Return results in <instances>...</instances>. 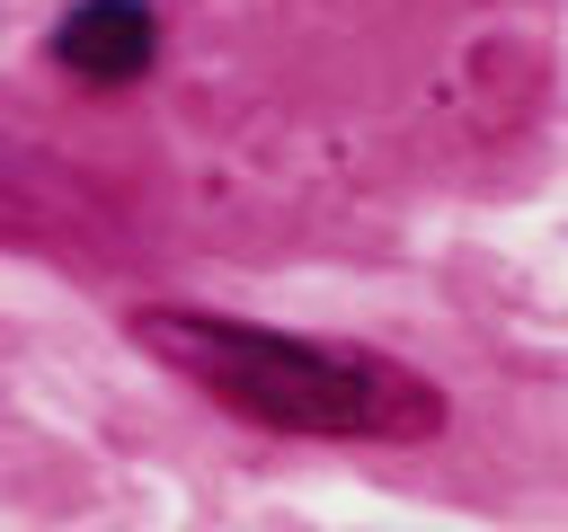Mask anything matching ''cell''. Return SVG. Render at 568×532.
I'll return each mask as SVG.
<instances>
[{
  "mask_svg": "<svg viewBox=\"0 0 568 532\" xmlns=\"http://www.w3.org/2000/svg\"><path fill=\"white\" fill-rule=\"evenodd\" d=\"M151 53H160V18H151V0H80V9L53 27V62L80 71V80H98V89L142 80Z\"/></svg>",
  "mask_w": 568,
  "mask_h": 532,
  "instance_id": "2",
  "label": "cell"
},
{
  "mask_svg": "<svg viewBox=\"0 0 568 532\" xmlns=\"http://www.w3.org/2000/svg\"><path fill=\"white\" fill-rule=\"evenodd\" d=\"M124 328L160 372H178L213 408L275 426V434H320V443H426V434H444V390L399 355L284 337V328L178 310V301H151Z\"/></svg>",
  "mask_w": 568,
  "mask_h": 532,
  "instance_id": "1",
  "label": "cell"
}]
</instances>
